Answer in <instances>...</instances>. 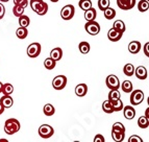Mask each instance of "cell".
Instances as JSON below:
<instances>
[{
  "label": "cell",
  "mask_w": 149,
  "mask_h": 142,
  "mask_svg": "<svg viewBox=\"0 0 149 142\" xmlns=\"http://www.w3.org/2000/svg\"><path fill=\"white\" fill-rule=\"evenodd\" d=\"M13 14L16 16V17H20L24 14V8L22 6H19V5H14L13 8Z\"/></svg>",
  "instance_id": "cell-37"
},
{
  "label": "cell",
  "mask_w": 149,
  "mask_h": 142,
  "mask_svg": "<svg viewBox=\"0 0 149 142\" xmlns=\"http://www.w3.org/2000/svg\"><path fill=\"white\" fill-rule=\"evenodd\" d=\"M14 4L22 6V8H26L28 5V0H14Z\"/></svg>",
  "instance_id": "cell-39"
},
{
  "label": "cell",
  "mask_w": 149,
  "mask_h": 142,
  "mask_svg": "<svg viewBox=\"0 0 149 142\" xmlns=\"http://www.w3.org/2000/svg\"><path fill=\"white\" fill-rule=\"evenodd\" d=\"M111 104H112V107H113V110H114V112H120L122 111L124 105H123V102L122 100L120 99H116V100H111Z\"/></svg>",
  "instance_id": "cell-19"
},
{
  "label": "cell",
  "mask_w": 149,
  "mask_h": 142,
  "mask_svg": "<svg viewBox=\"0 0 149 142\" xmlns=\"http://www.w3.org/2000/svg\"><path fill=\"white\" fill-rule=\"evenodd\" d=\"M128 142H143V140H142L141 137H139L137 135H132V137H129Z\"/></svg>",
  "instance_id": "cell-40"
},
{
  "label": "cell",
  "mask_w": 149,
  "mask_h": 142,
  "mask_svg": "<svg viewBox=\"0 0 149 142\" xmlns=\"http://www.w3.org/2000/svg\"><path fill=\"white\" fill-rule=\"evenodd\" d=\"M138 125H139L140 129H143V130L147 129L149 125L148 117H146V116H141V117L138 119Z\"/></svg>",
  "instance_id": "cell-23"
},
{
  "label": "cell",
  "mask_w": 149,
  "mask_h": 142,
  "mask_svg": "<svg viewBox=\"0 0 149 142\" xmlns=\"http://www.w3.org/2000/svg\"><path fill=\"white\" fill-rule=\"evenodd\" d=\"M75 14V8L72 4H67L65 5L64 8L61 10V17L64 19L65 21H70L74 17Z\"/></svg>",
  "instance_id": "cell-3"
},
{
  "label": "cell",
  "mask_w": 149,
  "mask_h": 142,
  "mask_svg": "<svg viewBox=\"0 0 149 142\" xmlns=\"http://www.w3.org/2000/svg\"><path fill=\"white\" fill-rule=\"evenodd\" d=\"M2 85H3V84L0 82V93H1V91H2Z\"/></svg>",
  "instance_id": "cell-45"
},
{
  "label": "cell",
  "mask_w": 149,
  "mask_h": 142,
  "mask_svg": "<svg viewBox=\"0 0 149 142\" xmlns=\"http://www.w3.org/2000/svg\"><path fill=\"white\" fill-rule=\"evenodd\" d=\"M4 15H5V8H4V5L0 2V20L4 17Z\"/></svg>",
  "instance_id": "cell-42"
},
{
  "label": "cell",
  "mask_w": 149,
  "mask_h": 142,
  "mask_svg": "<svg viewBox=\"0 0 149 142\" xmlns=\"http://www.w3.org/2000/svg\"><path fill=\"white\" fill-rule=\"evenodd\" d=\"M78 5L82 10H87L92 8V1L91 0H79Z\"/></svg>",
  "instance_id": "cell-30"
},
{
  "label": "cell",
  "mask_w": 149,
  "mask_h": 142,
  "mask_svg": "<svg viewBox=\"0 0 149 142\" xmlns=\"http://www.w3.org/2000/svg\"><path fill=\"white\" fill-rule=\"evenodd\" d=\"M121 89L124 93H130L134 90V87H132V83L130 80H124L122 83L121 85Z\"/></svg>",
  "instance_id": "cell-21"
},
{
  "label": "cell",
  "mask_w": 149,
  "mask_h": 142,
  "mask_svg": "<svg viewBox=\"0 0 149 142\" xmlns=\"http://www.w3.org/2000/svg\"><path fill=\"white\" fill-rule=\"evenodd\" d=\"M130 93H132L130 94V104L132 106L140 105L144 100V92L142 90H134Z\"/></svg>",
  "instance_id": "cell-6"
},
{
  "label": "cell",
  "mask_w": 149,
  "mask_h": 142,
  "mask_svg": "<svg viewBox=\"0 0 149 142\" xmlns=\"http://www.w3.org/2000/svg\"><path fill=\"white\" fill-rule=\"evenodd\" d=\"M54 134V130L53 127L49 125H42L39 127V135L40 137L43 139H48V138H51Z\"/></svg>",
  "instance_id": "cell-5"
},
{
  "label": "cell",
  "mask_w": 149,
  "mask_h": 142,
  "mask_svg": "<svg viewBox=\"0 0 149 142\" xmlns=\"http://www.w3.org/2000/svg\"><path fill=\"white\" fill-rule=\"evenodd\" d=\"M113 27H114L115 29L119 30L120 33H122V34H123L125 31V24H124V22H123L122 20L115 21L114 25H113Z\"/></svg>",
  "instance_id": "cell-33"
},
{
  "label": "cell",
  "mask_w": 149,
  "mask_h": 142,
  "mask_svg": "<svg viewBox=\"0 0 149 142\" xmlns=\"http://www.w3.org/2000/svg\"><path fill=\"white\" fill-rule=\"evenodd\" d=\"M3 112H4V107H3V106L0 104V115L2 114Z\"/></svg>",
  "instance_id": "cell-44"
},
{
  "label": "cell",
  "mask_w": 149,
  "mask_h": 142,
  "mask_svg": "<svg viewBox=\"0 0 149 142\" xmlns=\"http://www.w3.org/2000/svg\"><path fill=\"white\" fill-rule=\"evenodd\" d=\"M123 72L126 76H132L134 74V67L132 64H126V65L123 67Z\"/></svg>",
  "instance_id": "cell-25"
},
{
  "label": "cell",
  "mask_w": 149,
  "mask_h": 142,
  "mask_svg": "<svg viewBox=\"0 0 149 142\" xmlns=\"http://www.w3.org/2000/svg\"><path fill=\"white\" fill-rule=\"evenodd\" d=\"M102 110H103V112L107 113V114H112V113H114L112 104H111L109 100H105V101H103V104H102Z\"/></svg>",
  "instance_id": "cell-29"
},
{
  "label": "cell",
  "mask_w": 149,
  "mask_h": 142,
  "mask_svg": "<svg viewBox=\"0 0 149 142\" xmlns=\"http://www.w3.org/2000/svg\"><path fill=\"white\" fill-rule=\"evenodd\" d=\"M62 57H63V50L61 47L53 48V49L51 50V52H50V57H51L52 60H54L55 62L60 61L61 59H62Z\"/></svg>",
  "instance_id": "cell-17"
},
{
  "label": "cell",
  "mask_w": 149,
  "mask_h": 142,
  "mask_svg": "<svg viewBox=\"0 0 149 142\" xmlns=\"http://www.w3.org/2000/svg\"><path fill=\"white\" fill-rule=\"evenodd\" d=\"M113 132H119V133H125V127L121 122H115L112 127Z\"/></svg>",
  "instance_id": "cell-36"
},
{
  "label": "cell",
  "mask_w": 149,
  "mask_h": 142,
  "mask_svg": "<svg viewBox=\"0 0 149 142\" xmlns=\"http://www.w3.org/2000/svg\"><path fill=\"white\" fill-rule=\"evenodd\" d=\"M137 4L136 0H117L118 8L123 10H128L134 8V5Z\"/></svg>",
  "instance_id": "cell-10"
},
{
  "label": "cell",
  "mask_w": 149,
  "mask_h": 142,
  "mask_svg": "<svg viewBox=\"0 0 149 142\" xmlns=\"http://www.w3.org/2000/svg\"><path fill=\"white\" fill-rule=\"evenodd\" d=\"M93 141H94V142H104L105 139H104V137H103L102 135L97 134L96 136H95V138H94V140H93Z\"/></svg>",
  "instance_id": "cell-41"
},
{
  "label": "cell",
  "mask_w": 149,
  "mask_h": 142,
  "mask_svg": "<svg viewBox=\"0 0 149 142\" xmlns=\"http://www.w3.org/2000/svg\"><path fill=\"white\" fill-rule=\"evenodd\" d=\"M134 74L136 76L139 78V80H144L147 78V75H148V71L144 66H139L137 67V69H134Z\"/></svg>",
  "instance_id": "cell-13"
},
{
  "label": "cell",
  "mask_w": 149,
  "mask_h": 142,
  "mask_svg": "<svg viewBox=\"0 0 149 142\" xmlns=\"http://www.w3.org/2000/svg\"><path fill=\"white\" fill-rule=\"evenodd\" d=\"M109 4H111L109 0H98V8H99V10H102V12H103L105 8H109Z\"/></svg>",
  "instance_id": "cell-38"
},
{
  "label": "cell",
  "mask_w": 149,
  "mask_h": 142,
  "mask_svg": "<svg viewBox=\"0 0 149 142\" xmlns=\"http://www.w3.org/2000/svg\"><path fill=\"white\" fill-rule=\"evenodd\" d=\"M56 65V62L54 60H52L51 57H48L44 61V66L47 70H53Z\"/></svg>",
  "instance_id": "cell-28"
},
{
  "label": "cell",
  "mask_w": 149,
  "mask_h": 142,
  "mask_svg": "<svg viewBox=\"0 0 149 142\" xmlns=\"http://www.w3.org/2000/svg\"><path fill=\"white\" fill-rule=\"evenodd\" d=\"M20 122L16 118H10L4 123V132L8 135H14L20 131Z\"/></svg>",
  "instance_id": "cell-2"
},
{
  "label": "cell",
  "mask_w": 149,
  "mask_h": 142,
  "mask_svg": "<svg viewBox=\"0 0 149 142\" xmlns=\"http://www.w3.org/2000/svg\"><path fill=\"white\" fill-rule=\"evenodd\" d=\"M14 92V87L12 84L6 83L4 85H2V91L1 93H3V95H12V93Z\"/></svg>",
  "instance_id": "cell-26"
},
{
  "label": "cell",
  "mask_w": 149,
  "mask_h": 142,
  "mask_svg": "<svg viewBox=\"0 0 149 142\" xmlns=\"http://www.w3.org/2000/svg\"><path fill=\"white\" fill-rule=\"evenodd\" d=\"M123 113H124V117L127 120H132L136 116V110L132 106H126V107H123Z\"/></svg>",
  "instance_id": "cell-12"
},
{
  "label": "cell",
  "mask_w": 149,
  "mask_h": 142,
  "mask_svg": "<svg viewBox=\"0 0 149 142\" xmlns=\"http://www.w3.org/2000/svg\"><path fill=\"white\" fill-rule=\"evenodd\" d=\"M96 16H97V12L94 8H91L89 10H85V19L87 21H93L96 19Z\"/></svg>",
  "instance_id": "cell-18"
},
{
  "label": "cell",
  "mask_w": 149,
  "mask_h": 142,
  "mask_svg": "<svg viewBox=\"0 0 149 142\" xmlns=\"http://www.w3.org/2000/svg\"><path fill=\"white\" fill-rule=\"evenodd\" d=\"M105 84H107V87L109 89H118L120 88V80L116 75L114 74H111L107 77V80H105Z\"/></svg>",
  "instance_id": "cell-9"
},
{
  "label": "cell",
  "mask_w": 149,
  "mask_h": 142,
  "mask_svg": "<svg viewBox=\"0 0 149 142\" xmlns=\"http://www.w3.org/2000/svg\"><path fill=\"white\" fill-rule=\"evenodd\" d=\"M78 48H79V51L82 53V55H87V53H89L90 49H91V46H90V44L88 42H80L79 45H78Z\"/></svg>",
  "instance_id": "cell-24"
},
{
  "label": "cell",
  "mask_w": 149,
  "mask_h": 142,
  "mask_svg": "<svg viewBox=\"0 0 149 142\" xmlns=\"http://www.w3.org/2000/svg\"><path fill=\"white\" fill-rule=\"evenodd\" d=\"M41 45L40 43H31L27 47V55L31 59L39 57L41 53Z\"/></svg>",
  "instance_id": "cell-8"
},
{
  "label": "cell",
  "mask_w": 149,
  "mask_h": 142,
  "mask_svg": "<svg viewBox=\"0 0 149 142\" xmlns=\"http://www.w3.org/2000/svg\"><path fill=\"white\" fill-rule=\"evenodd\" d=\"M148 46H149V43L147 42L146 44H145V46H144V53H145V55H146V57H149V50H148Z\"/></svg>",
  "instance_id": "cell-43"
},
{
  "label": "cell",
  "mask_w": 149,
  "mask_h": 142,
  "mask_svg": "<svg viewBox=\"0 0 149 142\" xmlns=\"http://www.w3.org/2000/svg\"><path fill=\"white\" fill-rule=\"evenodd\" d=\"M1 2H8V1H10V0H0Z\"/></svg>",
  "instance_id": "cell-47"
},
{
  "label": "cell",
  "mask_w": 149,
  "mask_h": 142,
  "mask_svg": "<svg viewBox=\"0 0 149 142\" xmlns=\"http://www.w3.org/2000/svg\"><path fill=\"white\" fill-rule=\"evenodd\" d=\"M148 8H149V3L147 0H141V1H139V3H138V10L140 12L145 13L148 10Z\"/></svg>",
  "instance_id": "cell-31"
},
{
  "label": "cell",
  "mask_w": 149,
  "mask_h": 142,
  "mask_svg": "<svg viewBox=\"0 0 149 142\" xmlns=\"http://www.w3.org/2000/svg\"><path fill=\"white\" fill-rule=\"evenodd\" d=\"M87 93H88V86L86 84H79V85H77L76 88H75V94L78 97H84V96H86Z\"/></svg>",
  "instance_id": "cell-15"
},
{
  "label": "cell",
  "mask_w": 149,
  "mask_h": 142,
  "mask_svg": "<svg viewBox=\"0 0 149 142\" xmlns=\"http://www.w3.org/2000/svg\"><path fill=\"white\" fill-rule=\"evenodd\" d=\"M16 36H17L19 39H25V38L28 36V29L27 27H23V26H20L18 28L17 31H16Z\"/></svg>",
  "instance_id": "cell-22"
},
{
  "label": "cell",
  "mask_w": 149,
  "mask_h": 142,
  "mask_svg": "<svg viewBox=\"0 0 149 142\" xmlns=\"http://www.w3.org/2000/svg\"><path fill=\"white\" fill-rule=\"evenodd\" d=\"M50 1H51V2H53V3H56L57 1H60V0H50Z\"/></svg>",
  "instance_id": "cell-46"
},
{
  "label": "cell",
  "mask_w": 149,
  "mask_h": 142,
  "mask_svg": "<svg viewBox=\"0 0 149 142\" xmlns=\"http://www.w3.org/2000/svg\"><path fill=\"white\" fill-rule=\"evenodd\" d=\"M103 14H104V17L107 20H113V19L116 17V10L113 8H111V6L105 8V10H103Z\"/></svg>",
  "instance_id": "cell-20"
},
{
  "label": "cell",
  "mask_w": 149,
  "mask_h": 142,
  "mask_svg": "<svg viewBox=\"0 0 149 142\" xmlns=\"http://www.w3.org/2000/svg\"><path fill=\"white\" fill-rule=\"evenodd\" d=\"M30 8L39 16H44L48 12V4L43 0H30Z\"/></svg>",
  "instance_id": "cell-1"
},
{
  "label": "cell",
  "mask_w": 149,
  "mask_h": 142,
  "mask_svg": "<svg viewBox=\"0 0 149 142\" xmlns=\"http://www.w3.org/2000/svg\"><path fill=\"white\" fill-rule=\"evenodd\" d=\"M122 35H123V34L120 33L119 30L115 29V28L113 27L109 30V33H107V38H109V40L112 41V42H118V41L122 38Z\"/></svg>",
  "instance_id": "cell-11"
},
{
  "label": "cell",
  "mask_w": 149,
  "mask_h": 142,
  "mask_svg": "<svg viewBox=\"0 0 149 142\" xmlns=\"http://www.w3.org/2000/svg\"><path fill=\"white\" fill-rule=\"evenodd\" d=\"M145 116H146V117H148V109L146 110V115H145Z\"/></svg>",
  "instance_id": "cell-48"
},
{
  "label": "cell",
  "mask_w": 149,
  "mask_h": 142,
  "mask_svg": "<svg viewBox=\"0 0 149 142\" xmlns=\"http://www.w3.org/2000/svg\"><path fill=\"white\" fill-rule=\"evenodd\" d=\"M67 85V77L65 75H57L52 80V87L55 90H63Z\"/></svg>",
  "instance_id": "cell-7"
},
{
  "label": "cell",
  "mask_w": 149,
  "mask_h": 142,
  "mask_svg": "<svg viewBox=\"0 0 149 142\" xmlns=\"http://www.w3.org/2000/svg\"><path fill=\"white\" fill-rule=\"evenodd\" d=\"M18 18H19V25H20V26L27 27L28 25L30 24V19L26 15H24V14H23L22 16H20V17H18Z\"/></svg>",
  "instance_id": "cell-32"
},
{
  "label": "cell",
  "mask_w": 149,
  "mask_h": 142,
  "mask_svg": "<svg viewBox=\"0 0 149 142\" xmlns=\"http://www.w3.org/2000/svg\"><path fill=\"white\" fill-rule=\"evenodd\" d=\"M43 112H44V114L46 116H52L55 113V109L51 104H47V105H45L44 109H43Z\"/></svg>",
  "instance_id": "cell-27"
},
{
  "label": "cell",
  "mask_w": 149,
  "mask_h": 142,
  "mask_svg": "<svg viewBox=\"0 0 149 142\" xmlns=\"http://www.w3.org/2000/svg\"><path fill=\"white\" fill-rule=\"evenodd\" d=\"M0 104L4 107V109H8V108H12L14 105V99L10 97V95H4L0 98Z\"/></svg>",
  "instance_id": "cell-16"
},
{
  "label": "cell",
  "mask_w": 149,
  "mask_h": 142,
  "mask_svg": "<svg viewBox=\"0 0 149 142\" xmlns=\"http://www.w3.org/2000/svg\"><path fill=\"white\" fill-rule=\"evenodd\" d=\"M121 97V94L120 92L118 91V89H112L111 90V92L109 93V100H116V99H119Z\"/></svg>",
  "instance_id": "cell-34"
},
{
  "label": "cell",
  "mask_w": 149,
  "mask_h": 142,
  "mask_svg": "<svg viewBox=\"0 0 149 142\" xmlns=\"http://www.w3.org/2000/svg\"><path fill=\"white\" fill-rule=\"evenodd\" d=\"M128 50L129 52L132 53V55H137L140 52L141 50V43L139 41H132V42L128 44Z\"/></svg>",
  "instance_id": "cell-14"
},
{
  "label": "cell",
  "mask_w": 149,
  "mask_h": 142,
  "mask_svg": "<svg viewBox=\"0 0 149 142\" xmlns=\"http://www.w3.org/2000/svg\"><path fill=\"white\" fill-rule=\"evenodd\" d=\"M85 29L89 35L91 36H96L100 33V25L98 22L95 20L93 21H87L85 25Z\"/></svg>",
  "instance_id": "cell-4"
},
{
  "label": "cell",
  "mask_w": 149,
  "mask_h": 142,
  "mask_svg": "<svg viewBox=\"0 0 149 142\" xmlns=\"http://www.w3.org/2000/svg\"><path fill=\"white\" fill-rule=\"evenodd\" d=\"M112 137L113 140L116 142H121L124 140L125 138V133H119V132H113L112 131Z\"/></svg>",
  "instance_id": "cell-35"
}]
</instances>
